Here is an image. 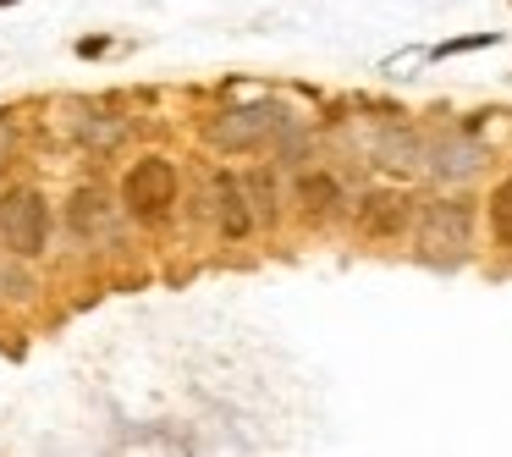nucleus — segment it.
<instances>
[{"label": "nucleus", "mask_w": 512, "mask_h": 457, "mask_svg": "<svg viewBox=\"0 0 512 457\" xmlns=\"http://www.w3.org/2000/svg\"><path fill=\"white\" fill-rule=\"evenodd\" d=\"M375 160L386 171H419L424 160H430V149H424V138L413 133V127H386V133L375 138Z\"/></svg>", "instance_id": "nucleus-7"}, {"label": "nucleus", "mask_w": 512, "mask_h": 457, "mask_svg": "<svg viewBox=\"0 0 512 457\" xmlns=\"http://www.w3.org/2000/svg\"><path fill=\"white\" fill-rule=\"evenodd\" d=\"M485 215H490V237L501 248H512V177L496 182V193L485 199Z\"/></svg>", "instance_id": "nucleus-11"}, {"label": "nucleus", "mask_w": 512, "mask_h": 457, "mask_svg": "<svg viewBox=\"0 0 512 457\" xmlns=\"http://www.w3.org/2000/svg\"><path fill=\"white\" fill-rule=\"evenodd\" d=\"M408 221H413L408 193L380 188V193H364V199H358V226H364L369 237H397V232H408Z\"/></svg>", "instance_id": "nucleus-6"}, {"label": "nucleus", "mask_w": 512, "mask_h": 457, "mask_svg": "<svg viewBox=\"0 0 512 457\" xmlns=\"http://www.w3.org/2000/svg\"><path fill=\"white\" fill-rule=\"evenodd\" d=\"M210 204H215V226H221L226 243H243V237L254 232V204H248L243 177L215 171V177H210Z\"/></svg>", "instance_id": "nucleus-5"}, {"label": "nucleus", "mask_w": 512, "mask_h": 457, "mask_svg": "<svg viewBox=\"0 0 512 457\" xmlns=\"http://www.w3.org/2000/svg\"><path fill=\"white\" fill-rule=\"evenodd\" d=\"M248 199H254V215H265V221H276V182L265 177V171H254V177H243Z\"/></svg>", "instance_id": "nucleus-12"}, {"label": "nucleus", "mask_w": 512, "mask_h": 457, "mask_svg": "<svg viewBox=\"0 0 512 457\" xmlns=\"http://www.w3.org/2000/svg\"><path fill=\"white\" fill-rule=\"evenodd\" d=\"M0 149H6V127H0Z\"/></svg>", "instance_id": "nucleus-15"}, {"label": "nucleus", "mask_w": 512, "mask_h": 457, "mask_svg": "<svg viewBox=\"0 0 512 457\" xmlns=\"http://www.w3.org/2000/svg\"><path fill=\"white\" fill-rule=\"evenodd\" d=\"M485 45H496V34H474V39H452V45H441L435 56H457V50H485Z\"/></svg>", "instance_id": "nucleus-14"}, {"label": "nucleus", "mask_w": 512, "mask_h": 457, "mask_svg": "<svg viewBox=\"0 0 512 457\" xmlns=\"http://www.w3.org/2000/svg\"><path fill=\"white\" fill-rule=\"evenodd\" d=\"M0 243L17 259H39L50 248V204L39 188L0 193Z\"/></svg>", "instance_id": "nucleus-3"}, {"label": "nucleus", "mask_w": 512, "mask_h": 457, "mask_svg": "<svg viewBox=\"0 0 512 457\" xmlns=\"http://www.w3.org/2000/svg\"><path fill=\"white\" fill-rule=\"evenodd\" d=\"M78 138H83V144H116V138H122V122H100V116H83V122H78Z\"/></svg>", "instance_id": "nucleus-13"}, {"label": "nucleus", "mask_w": 512, "mask_h": 457, "mask_svg": "<svg viewBox=\"0 0 512 457\" xmlns=\"http://www.w3.org/2000/svg\"><path fill=\"white\" fill-rule=\"evenodd\" d=\"M171 204H177V166L166 155H138L122 177V210L133 221L155 226L171 215Z\"/></svg>", "instance_id": "nucleus-1"}, {"label": "nucleus", "mask_w": 512, "mask_h": 457, "mask_svg": "<svg viewBox=\"0 0 512 457\" xmlns=\"http://www.w3.org/2000/svg\"><path fill=\"white\" fill-rule=\"evenodd\" d=\"M292 116L281 111L276 100H248V105H232V111H221L210 127H204V138H210L215 149H226V155H237V149H259L270 144L276 133H287Z\"/></svg>", "instance_id": "nucleus-2"}, {"label": "nucleus", "mask_w": 512, "mask_h": 457, "mask_svg": "<svg viewBox=\"0 0 512 457\" xmlns=\"http://www.w3.org/2000/svg\"><path fill=\"white\" fill-rule=\"evenodd\" d=\"M298 204L309 215H331L336 204H342V188H336V177H325V171H303L298 177Z\"/></svg>", "instance_id": "nucleus-9"}, {"label": "nucleus", "mask_w": 512, "mask_h": 457, "mask_svg": "<svg viewBox=\"0 0 512 457\" xmlns=\"http://www.w3.org/2000/svg\"><path fill=\"white\" fill-rule=\"evenodd\" d=\"M0 6H17V0H0Z\"/></svg>", "instance_id": "nucleus-16"}, {"label": "nucleus", "mask_w": 512, "mask_h": 457, "mask_svg": "<svg viewBox=\"0 0 512 457\" xmlns=\"http://www.w3.org/2000/svg\"><path fill=\"white\" fill-rule=\"evenodd\" d=\"M105 215H111V210H105V193H100V188H78V193H72V204H67V226H72L78 237L100 232Z\"/></svg>", "instance_id": "nucleus-10"}, {"label": "nucleus", "mask_w": 512, "mask_h": 457, "mask_svg": "<svg viewBox=\"0 0 512 457\" xmlns=\"http://www.w3.org/2000/svg\"><path fill=\"white\" fill-rule=\"evenodd\" d=\"M430 171L441 182L474 177V171H479V144H474V138H446V144H435L430 149Z\"/></svg>", "instance_id": "nucleus-8"}, {"label": "nucleus", "mask_w": 512, "mask_h": 457, "mask_svg": "<svg viewBox=\"0 0 512 457\" xmlns=\"http://www.w3.org/2000/svg\"><path fill=\"white\" fill-rule=\"evenodd\" d=\"M468 226H474V204L468 199H435L419 215V243L435 248V254H463Z\"/></svg>", "instance_id": "nucleus-4"}]
</instances>
